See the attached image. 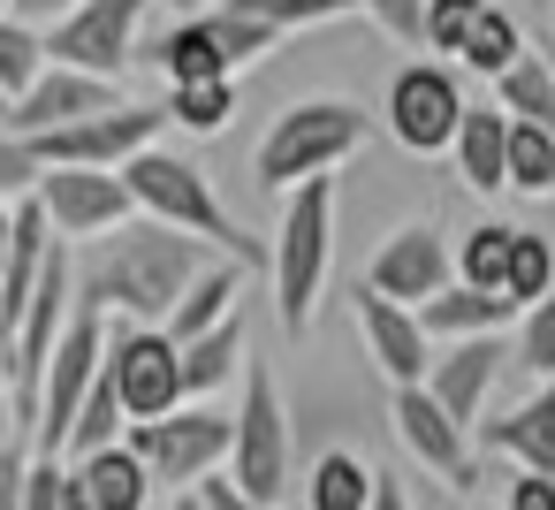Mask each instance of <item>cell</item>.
Wrapping results in <instances>:
<instances>
[{
    "mask_svg": "<svg viewBox=\"0 0 555 510\" xmlns=\"http://www.w3.org/2000/svg\"><path fill=\"white\" fill-rule=\"evenodd\" d=\"M0 434L24 442V426H16V366H9V343H0Z\"/></svg>",
    "mask_w": 555,
    "mask_h": 510,
    "instance_id": "b9f144b4",
    "label": "cell"
},
{
    "mask_svg": "<svg viewBox=\"0 0 555 510\" xmlns=\"http://www.w3.org/2000/svg\"><path fill=\"white\" fill-rule=\"evenodd\" d=\"M0 9H9V0H0Z\"/></svg>",
    "mask_w": 555,
    "mask_h": 510,
    "instance_id": "816d5d0a",
    "label": "cell"
},
{
    "mask_svg": "<svg viewBox=\"0 0 555 510\" xmlns=\"http://www.w3.org/2000/svg\"><path fill=\"white\" fill-rule=\"evenodd\" d=\"M229 9L267 16V24L289 39V31H312V24H335V16H365V0H229Z\"/></svg>",
    "mask_w": 555,
    "mask_h": 510,
    "instance_id": "d6a6232c",
    "label": "cell"
},
{
    "mask_svg": "<svg viewBox=\"0 0 555 510\" xmlns=\"http://www.w3.org/2000/svg\"><path fill=\"white\" fill-rule=\"evenodd\" d=\"M464 107H472V100H464V85H456V69H449V62H403V69L388 77L380 123H388V138H396L403 153L434 161V153H449V145H456Z\"/></svg>",
    "mask_w": 555,
    "mask_h": 510,
    "instance_id": "ba28073f",
    "label": "cell"
},
{
    "mask_svg": "<svg viewBox=\"0 0 555 510\" xmlns=\"http://www.w3.org/2000/svg\"><path fill=\"white\" fill-rule=\"evenodd\" d=\"M153 69H160L168 85H214V77H236V54H229L214 9H206V16H183L176 31H160V39H153Z\"/></svg>",
    "mask_w": 555,
    "mask_h": 510,
    "instance_id": "ac0fdd59",
    "label": "cell"
},
{
    "mask_svg": "<svg viewBox=\"0 0 555 510\" xmlns=\"http://www.w3.org/2000/svg\"><path fill=\"white\" fill-rule=\"evenodd\" d=\"M456 282V244L434 229V221H403L380 237V252L365 259V290L396 297V305H426Z\"/></svg>",
    "mask_w": 555,
    "mask_h": 510,
    "instance_id": "4fadbf2b",
    "label": "cell"
},
{
    "mask_svg": "<svg viewBox=\"0 0 555 510\" xmlns=\"http://www.w3.org/2000/svg\"><path fill=\"white\" fill-rule=\"evenodd\" d=\"M24 487H31V442L0 434V510H24Z\"/></svg>",
    "mask_w": 555,
    "mask_h": 510,
    "instance_id": "74e56055",
    "label": "cell"
},
{
    "mask_svg": "<svg viewBox=\"0 0 555 510\" xmlns=\"http://www.w3.org/2000/svg\"><path fill=\"white\" fill-rule=\"evenodd\" d=\"M16 206L24 199H0V267H9V252H16Z\"/></svg>",
    "mask_w": 555,
    "mask_h": 510,
    "instance_id": "ee69618b",
    "label": "cell"
},
{
    "mask_svg": "<svg viewBox=\"0 0 555 510\" xmlns=\"http://www.w3.org/2000/svg\"><path fill=\"white\" fill-rule=\"evenodd\" d=\"M350 320H358L365 358L388 373V388H411V381L434 373V335H426L418 305H396V297H380V290L358 282V290H350Z\"/></svg>",
    "mask_w": 555,
    "mask_h": 510,
    "instance_id": "5bb4252c",
    "label": "cell"
},
{
    "mask_svg": "<svg viewBox=\"0 0 555 510\" xmlns=\"http://www.w3.org/2000/svg\"><path fill=\"white\" fill-rule=\"evenodd\" d=\"M547 69H555V39H547Z\"/></svg>",
    "mask_w": 555,
    "mask_h": 510,
    "instance_id": "f907efd6",
    "label": "cell"
},
{
    "mask_svg": "<svg viewBox=\"0 0 555 510\" xmlns=\"http://www.w3.org/2000/svg\"><path fill=\"white\" fill-rule=\"evenodd\" d=\"M456 62H464L472 77H487V85H494L502 69H517V62H525V31H517V16L502 9V0L479 16V31L464 39V54H456Z\"/></svg>",
    "mask_w": 555,
    "mask_h": 510,
    "instance_id": "83f0119b",
    "label": "cell"
},
{
    "mask_svg": "<svg viewBox=\"0 0 555 510\" xmlns=\"http://www.w3.org/2000/svg\"><path fill=\"white\" fill-rule=\"evenodd\" d=\"M373 495H380V472L358 449H320L305 472V510H373Z\"/></svg>",
    "mask_w": 555,
    "mask_h": 510,
    "instance_id": "cb8c5ba5",
    "label": "cell"
},
{
    "mask_svg": "<svg viewBox=\"0 0 555 510\" xmlns=\"http://www.w3.org/2000/svg\"><path fill=\"white\" fill-rule=\"evenodd\" d=\"M122 434H130V411H122L115 381L100 373V388L85 396V411H77V426H69V457H85V449H107V442H122Z\"/></svg>",
    "mask_w": 555,
    "mask_h": 510,
    "instance_id": "1f68e13d",
    "label": "cell"
},
{
    "mask_svg": "<svg viewBox=\"0 0 555 510\" xmlns=\"http://www.w3.org/2000/svg\"><path fill=\"white\" fill-rule=\"evenodd\" d=\"M138 31H145V0H77L62 24H47V62L115 77L138 62Z\"/></svg>",
    "mask_w": 555,
    "mask_h": 510,
    "instance_id": "8fae6325",
    "label": "cell"
},
{
    "mask_svg": "<svg viewBox=\"0 0 555 510\" xmlns=\"http://www.w3.org/2000/svg\"><path fill=\"white\" fill-rule=\"evenodd\" d=\"M509 297H517V313L540 305V297H555V237L517 229V252H509Z\"/></svg>",
    "mask_w": 555,
    "mask_h": 510,
    "instance_id": "4dcf8cb0",
    "label": "cell"
},
{
    "mask_svg": "<svg viewBox=\"0 0 555 510\" xmlns=\"http://www.w3.org/2000/svg\"><path fill=\"white\" fill-rule=\"evenodd\" d=\"M107 107H122L115 77H92V69H69V62H47L39 85L9 107V130L39 138V130H62V123H85V115H107Z\"/></svg>",
    "mask_w": 555,
    "mask_h": 510,
    "instance_id": "9a60e30c",
    "label": "cell"
},
{
    "mask_svg": "<svg viewBox=\"0 0 555 510\" xmlns=\"http://www.w3.org/2000/svg\"><path fill=\"white\" fill-rule=\"evenodd\" d=\"M479 449L509 457L517 472H555V381H540L517 411L479 419Z\"/></svg>",
    "mask_w": 555,
    "mask_h": 510,
    "instance_id": "e0dca14e",
    "label": "cell"
},
{
    "mask_svg": "<svg viewBox=\"0 0 555 510\" xmlns=\"http://www.w3.org/2000/svg\"><path fill=\"white\" fill-rule=\"evenodd\" d=\"M0 343H16V305H9V290H0Z\"/></svg>",
    "mask_w": 555,
    "mask_h": 510,
    "instance_id": "bcb514c9",
    "label": "cell"
},
{
    "mask_svg": "<svg viewBox=\"0 0 555 510\" xmlns=\"http://www.w3.org/2000/svg\"><path fill=\"white\" fill-rule=\"evenodd\" d=\"M214 259H229V252H214L191 229H168V221L138 214V221L92 237L77 252V297L92 313H107V320H153V328H168V313L183 305V290Z\"/></svg>",
    "mask_w": 555,
    "mask_h": 510,
    "instance_id": "6da1fadb",
    "label": "cell"
},
{
    "mask_svg": "<svg viewBox=\"0 0 555 510\" xmlns=\"http://www.w3.org/2000/svg\"><path fill=\"white\" fill-rule=\"evenodd\" d=\"M176 16H206V9H221V0H168Z\"/></svg>",
    "mask_w": 555,
    "mask_h": 510,
    "instance_id": "7dc6e473",
    "label": "cell"
},
{
    "mask_svg": "<svg viewBox=\"0 0 555 510\" xmlns=\"http://www.w3.org/2000/svg\"><path fill=\"white\" fill-rule=\"evenodd\" d=\"M9 9H16L24 24H39V31H47V24H62V16L77 9V0H9Z\"/></svg>",
    "mask_w": 555,
    "mask_h": 510,
    "instance_id": "7bdbcfd3",
    "label": "cell"
},
{
    "mask_svg": "<svg viewBox=\"0 0 555 510\" xmlns=\"http://www.w3.org/2000/svg\"><path fill=\"white\" fill-rule=\"evenodd\" d=\"M107 381H115L130 426H138V419H168V411L191 404L183 343H176L168 328H153V320H115V328H107Z\"/></svg>",
    "mask_w": 555,
    "mask_h": 510,
    "instance_id": "52a82bcc",
    "label": "cell"
},
{
    "mask_svg": "<svg viewBox=\"0 0 555 510\" xmlns=\"http://www.w3.org/2000/svg\"><path fill=\"white\" fill-rule=\"evenodd\" d=\"M509 191L517 199H555V130L509 115Z\"/></svg>",
    "mask_w": 555,
    "mask_h": 510,
    "instance_id": "f1b7e54d",
    "label": "cell"
},
{
    "mask_svg": "<svg viewBox=\"0 0 555 510\" xmlns=\"http://www.w3.org/2000/svg\"><path fill=\"white\" fill-rule=\"evenodd\" d=\"M198 502H206V510H274V502H251V495H244L229 472H214V480L198 487Z\"/></svg>",
    "mask_w": 555,
    "mask_h": 510,
    "instance_id": "60d3db41",
    "label": "cell"
},
{
    "mask_svg": "<svg viewBox=\"0 0 555 510\" xmlns=\"http://www.w3.org/2000/svg\"><path fill=\"white\" fill-rule=\"evenodd\" d=\"M69 464H77V480L92 487L100 510H153V495H160V480H153V464L130 449V434L107 442V449H85V457H69Z\"/></svg>",
    "mask_w": 555,
    "mask_h": 510,
    "instance_id": "44dd1931",
    "label": "cell"
},
{
    "mask_svg": "<svg viewBox=\"0 0 555 510\" xmlns=\"http://www.w3.org/2000/svg\"><path fill=\"white\" fill-rule=\"evenodd\" d=\"M122 183H130L138 214H153V221H168V229H191V237H206L214 252H229V259H244V267H267V259H274V244H259V237H244V229L229 221V206L214 199V183H206L198 161H183V153H168V145H145V153L122 168Z\"/></svg>",
    "mask_w": 555,
    "mask_h": 510,
    "instance_id": "277c9868",
    "label": "cell"
},
{
    "mask_svg": "<svg viewBox=\"0 0 555 510\" xmlns=\"http://www.w3.org/2000/svg\"><path fill=\"white\" fill-rule=\"evenodd\" d=\"M418 320H426V335H434V343L502 335V328L517 320V297H502V290H479V282H449L441 297H426V305H418Z\"/></svg>",
    "mask_w": 555,
    "mask_h": 510,
    "instance_id": "ffe728a7",
    "label": "cell"
},
{
    "mask_svg": "<svg viewBox=\"0 0 555 510\" xmlns=\"http://www.w3.org/2000/svg\"><path fill=\"white\" fill-rule=\"evenodd\" d=\"M244 366H251V320H244V313H229L221 328H206V335H191V343H183L191 396H214V388H229Z\"/></svg>",
    "mask_w": 555,
    "mask_h": 510,
    "instance_id": "603a6c76",
    "label": "cell"
},
{
    "mask_svg": "<svg viewBox=\"0 0 555 510\" xmlns=\"http://www.w3.org/2000/svg\"><path fill=\"white\" fill-rule=\"evenodd\" d=\"M502 510H555V472H517Z\"/></svg>",
    "mask_w": 555,
    "mask_h": 510,
    "instance_id": "ab89813d",
    "label": "cell"
},
{
    "mask_svg": "<svg viewBox=\"0 0 555 510\" xmlns=\"http://www.w3.org/2000/svg\"><path fill=\"white\" fill-rule=\"evenodd\" d=\"M487 9H494V0H426V39H418V47L456 62V54H464V39L479 31V16H487Z\"/></svg>",
    "mask_w": 555,
    "mask_h": 510,
    "instance_id": "836d02e7",
    "label": "cell"
},
{
    "mask_svg": "<svg viewBox=\"0 0 555 510\" xmlns=\"http://www.w3.org/2000/svg\"><path fill=\"white\" fill-rule=\"evenodd\" d=\"M168 115H176V130H191V138H221L229 115H236V77H214V85H168Z\"/></svg>",
    "mask_w": 555,
    "mask_h": 510,
    "instance_id": "f546056e",
    "label": "cell"
},
{
    "mask_svg": "<svg viewBox=\"0 0 555 510\" xmlns=\"http://www.w3.org/2000/svg\"><path fill=\"white\" fill-rule=\"evenodd\" d=\"M39 176H47V168H39L31 138L0 123V199H31V191H39Z\"/></svg>",
    "mask_w": 555,
    "mask_h": 510,
    "instance_id": "d590c367",
    "label": "cell"
},
{
    "mask_svg": "<svg viewBox=\"0 0 555 510\" xmlns=\"http://www.w3.org/2000/svg\"><path fill=\"white\" fill-rule=\"evenodd\" d=\"M494 107H509L517 123L555 130V69H547V54H525L517 69H502L494 77Z\"/></svg>",
    "mask_w": 555,
    "mask_h": 510,
    "instance_id": "484cf974",
    "label": "cell"
},
{
    "mask_svg": "<svg viewBox=\"0 0 555 510\" xmlns=\"http://www.w3.org/2000/svg\"><path fill=\"white\" fill-rule=\"evenodd\" d=\"M168 123H176L168 107H153V100H122V107H107V115L62 123V130H39L31 153H39V168H130L145 145H160Z\"/></svg>",
    "mask_w": 555,
    "mask_h": 510,
    "instance_id": "9c48e42d",
    "label": "cell"
},
{
    "mask_svg": "<svg viewBox=\"0 0 555 510\" xmlns=\"http://www.w3.org/2000/svg\"><path fill=\"white\" fill-rule=\"evenodd\" d=\"M62 480H69V457H39V449H31V487H24V510H62Z\"/></svg>",
    "mask_w": 555,
    "mask_h": 510,
    "instance_id": "f35d334b",
    "label": "cell"
},
{
    "mask_svg": "<svg viewBox=\"0 0 555 510\" xmlns=\"http://www.w3.org/2000/svg\"><path fill=\"white\" fill-rule=\"evenodd\" d=\"M388 426H396V442H403V457L418 464V472H434L449 495H472L479 487V457H472V426L426 388V381H411V388H396L388 396Z\"/></svg>",
    "mask_w": 555,
    "mask_h": 510,
    "instance_id": "30bf717a",
    "label": "cell"
},
{
    "mask_svg": "<svg viewBox=\"0 0 555 510\" xmlns=\"http://www.w3.org/2000/svg\"><path fill=\"white\" fill-rule=\"evenodd\" d=\"M39 69H47V31L24 24L16 9H0V92H9V107L39 85Z\"/></svg>",
    "mask_w": 555,
    "mask_h": 510,
    "instance_id": "4316f807",
    "label": "cell"
},
{
    "mask_svg": "<svg viewBox=\"0 0 555 510\" xmlns=\"http://www.w3.org/2000/svg\"><path fill=\"white\" fill-rule=\"evenodd\" d=\"M365 138H373V115H365L358 100L320 92V100H297L289 115H274V130H267V138H259V153H251V176H259V191L289 199L297 183L335 176Z\"/></svg>",
    "mask_w": 555,
    "mask_h": 510,
    "instance_id": "7a4b0ae2",
    "label": "cell"
},
{
    "mask_svg": "<svg viewBox=\"0 0 555 510\" xmlns=\"http://www.w3.org/2000/svg\"><path fill=\"white\" fill-rule=\"evenodd\" d=\"M449 161H456L464 191H479V199L509 191V107H464V130L449 145Z\"/></svg>",
    "mask_w": 555,
    "mask_h": 510,
    "instance_id": "d6986e66",
    "label": "cell"
},
{
    "mask_svg": "<svg viewBox=\"0 0 555 510\" xmlns=\"http://www.w3.org/2000/svg\"><path fill=\"white\" fill-rule=\"evenodd\" d=\"M365 16H373L388 39H403V47L426 39V0H365Z\"/></svg>",
    "mask_w": 555,
    "mask_h": 510,
    "instance_id": "8d00e7d4",
    "label": "cell"
},
{
    "mask_svg": "<svg viewBox=\"0 0 555 510\" xmlns=\"http://www.w3.org/2000/svg\"><path fill=\"white\" fill-rule=\"evenodd\" d=\"M274 320L282 335H312V313H320V290H327V259H335V176H312L282 199V221H274Z\"/></svg>",
    "mask_w": 555,
    "mask_h": 510,
    "instance_id": "3957f363",
    "label": "cell"
},
{
    "mask_svg": "<svg viewBox=\"0 0 555 510\" xmlns=\"http://www.w3.org/2000/svg\"><path fill=\"white\" fill-rule=\"evenodd\" d=\"M373 510H411V495H403V480H388V472H380V495H373Z\"/></svg>",
    "mask_w": 555,
    "mask_h": 510,
    "instance_id": "f6af8a7d",
    "label": "cell"
},
{
    "mask_svg": "<svg viewBox=\"0 0 555 510\" xmlns=\"http://www.w3.org/2000/svg\"><path fill=\"white\" fill-rule=\"evenodd\" d=\"M0 123H9V92H0Z\"/></svg>",
    "mask_w": 555,
    "mask_h": 510,
    "instance_id": "681fc988",
    "label": "cell"
},
{
    "mask_svg": "<svg viewBox=\"0 0 555 510\" xmlns=\"http://www.w3.org/2000/svg\"><path fill=\"white\" fill-rule=\"evenodd\" d=\"M509 252H517V221H479L456 237V282L502 290L509 297Z\"/></svg>",
    "mask_w": 555,
    "mask_h": 510,
    "instance_id": "d4e9b609",
    "label": "cell"
},
{
    "mask_svg": "<svg viewBox=\"0 0 555 510\" xmlns=\"http://www.w3.org/2000/svg\"><path fill=\"white\" fill-rule=\"evenodd\" d=\"M130 449L153 464V480H160L168 495H191V487H206L214 472H229V457H236V411L191 396V404L168 411V419H138V426H130Z\"/></svg>",
    "mask_w": 555,
    "mask_h": 510,
    "instance_id": "8992f818",
    "label": "cell"
},
{
    "mask_svg": "<svg viewBox=\"0 0 555 510\" xmlns=\"http://www.w3.org/2000/svg\"><path fill=\"white\" fill-rule=\"evenodd\" d=\"M502 335H464V343H441L434 350V373H426V388L464 419V426H479V411H487V396H494V381H502Z\"/></svg>",
    "mask_w": 555,
    "mask_h": 510,
    "instance_id": "2e32d148",
    "label": "cell"
},
{
    "mask_svg": "<svg viewBox=\"0 0 555 510\" xmlns=\"http://www.w3.org/2000/svg\"><path fill=\"white\" fill-rule=\"evenodd\" d=\"M160 510H206V502H198V487H191V495H168Z\"/></svg>",
    "mask_w": 555,
    "mask_h": 510,
    "instance_id": "c3c4849f",
    "label": "cell"
},
{
    "mask_svg": "<svg viewBox=\"0 0 555 510\" xmlns=\"http://www.w3.org/2000/svg\"><path fill=\"white\" fill-rule=\"evenodd\" d=\"M31 199L47 206L54 237H69V244H92V237L138 221V199H130L122 168H47Z\"/></svg>",
    "mask_w": 555,
    "mask_h": 510,
    "instance_id": "7c38bea8",
    "label": "cell"
},
{
    "mask_svg": "<svg viewBox=\"0 0 555 510\" xmlns=\"http://www.w3.org/2000/svg\"><path fill=\"white\" fill-rule=\"evenodd\" d=\"M509 358H517L532 381H555V297H540V305L517 313V343H509Z\"/></svg>",
    "mask_w": 555,
    "mask_h": 510,
    "instance_id": "e575fe53",
    "label": "cell"
},
{
    "mask_svg": "<svg viewBox=\"0 0 555 510\" xmlns=\"http://www.w3.org/2000/svg\"><path fill=\"white\" fill-rule=\"evenodd\" d=\"M229 480L251 495V502H289L297 495V442H289V404L274 388V366L251 358L244 366V388H236V457H229Z\"/></svg>",
    "mask_w": 555,
    "mask_h": 510,
    "instance_id": "5b68a950",
    "label": "cell"
},
{
    "mask_svg": "<svg viewBox=\"0 0 555 510\" xmlns=\"http://www.w3.org/2000/svg\"><path fill=\"white\" fill-rule=\"evenodd\" d=\"M244 275H251L244 259H214V267H206V275L183 290V305L168 313V335H176V343H191V335L221 328L229 313H244Z\"/></svg>",
    "mask_w": 555,
    "mask_h": 510,
    "instance_id": "7402d4cb",
    "label": "cell"
}]
</instances>
